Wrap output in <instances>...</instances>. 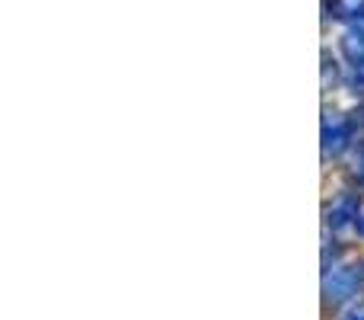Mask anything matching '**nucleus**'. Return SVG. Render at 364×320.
Wrapping results in <instances>:
<instances>
[{
  "mask_svg": "<svg viewBox=\"0 0 364 320\" xmlns=\"http://www.w3.org/2000/svg\"><path fill=\"white\" fill-rule=\"evenodd\" d=\"M346 320H364V314H348Z\"/></svg>",
  "mask_w": 364,
  "mask_h": 320,
  "instance_id": "5",
  "label": "nucleus"
},
{
  "mask_svg": "<svg viewBox=\"0 0 364 320\" xmlns=\"http://www.w3.org/2000/svg\"><path fill=\"white\" fill-rule=\"evenodd\" d=\"M348 148V132H346V122L342 119H326L323 125V154L326 158H336Z\"/></svg>",
  "mask_w": 364,
  "mask_h": 320,
  "instance_id": "2",
  "label": "nucleus"
},
{
  "mask_svg": "<svg viewBox=\"0 0 364 320\" xmlns=\"http://www.w3.org/2000/svg\"><path fill=\"white\" fill-rule=\"evenodd\" d=\"M329 221H333L336 227H346V224H352V221H358L355 202L352 199H339L333 208H329Z\"/></svg>",
  "mask_w": 364,
  "mask_h": 320,
  "instance_id": "3",
  "label": "nucleus"
},
{
  "mask_svg": "<svg viewBox=\"0 0 364 320\" xmlns=\"http://www.w3.org/2000/svg\"><path fill=\"white\" fill-rule=\"evenodd\" d=\"M358 285H361L358 266H352V263L339 266V269H333L326 279H323V298H326V304H342L352 295H358Z\"/></svg>",
  "mask_w": 364,
  "mask_h": 320,
  "instance_id": "1",
  "label": "nucleus"
},
{
  "mask_svg": "<svg viewBox=\"0 0 364 320\" xmlns=\"http://www.w3.org/2000/svg\"><path fill=\"white\" fill-rule=\"evenodd\" d=\"M355 224H358V234H361V237H364V208H361V212H358V221H355Z\"/></svg>",
  "mask_w": 364,
  "mask_h": 320,
  "instance_id": "4",
  "label": "nucleus"
}]
</instances>
